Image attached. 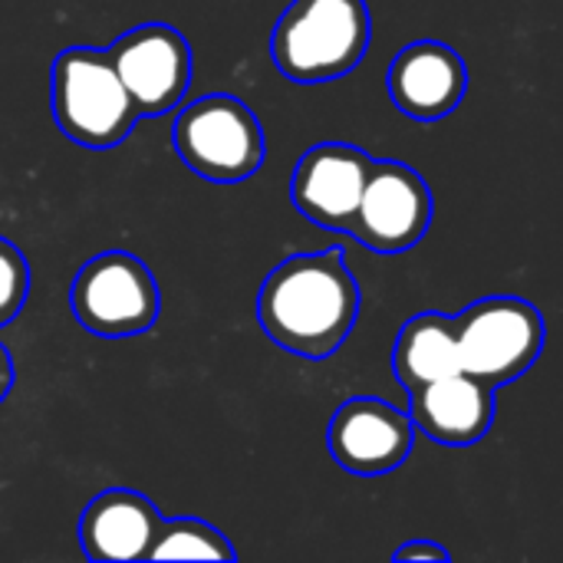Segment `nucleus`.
I'll list each match as a JSON object with an SVG mask.
<instances>
[{"label": "nucleus", "instance_id": "nucleus-1", "mask_svg": "<svg viewBox=\"0 0 563 563\" xmlns=\"http://www.w3.org/2000/svg\"><path fill=\"white\" fill-rule=\"evenodd\" d=\"M360 317V284L340 247L294 254L277 264L257 294L264 333L294 356L327 360L353 333Z\"/></svg>", "mask_w": 563, "mask_h": 563}, {"label": "nucleus", "instance_id": "nucleus-2", "mask_svg": "<svg viewBox=\"0 0 563 563\" xmlns=\"http://www.w3.org/2000/svg\"><path fill=\"white\" fill-rule=\"evenodd\" d=\"M369 33L366 0H290L274 26L271 56L294 82H327L363 63Z\"/></svg>", "mask_w": 563, "mask_h": 563}, {"label": "nucleus", "instance_id": "nucleus-3", "mask_svg": "<svg viewBox=\"0 0 563 563\" xmlns=\"http://www.w3.org/2000/svg\"><path fill=\"white\" fill-rule=\"evenodd\" d=\"M53 119L82 148H115L139 112L106 49L69 46L53 59Z\"/></svg>", "mask_w": 563, "mask_h": 563}, {"label": "nucleus", "instance_id": "nucleus-4", "mask_svg": "<svg viewBox=\"0 0 563 563\" xmlns=\"http://www.w3.org/2000/svg\"><path fill=\"white\" fill-rule=\"evenodd\" d=\"M178 158L201 178L234 185L264 165V129L247 102L228 92L201 96L175 115Z\"/></svg>", "mask_w": 563, "mask_h": 563}, {"label": "nucleus", "instance_id": "nucleus-5", "mask_svg": "<svg viewBox=\"0 0 563 563\" xmlns=\"http://www.w3.org/2000/svg\"><path fill=\"white\" fill-rule=\"evenodd\" d=\"M544 317L521 297H485L455 317L462 373L501 389L521 379L544 350Z\"/></svg>", "mask_w": 563, "mask_h": 563}, {"label": "nucleus", "instance_id": "nucleus-6", "mask_svg": "<svg viewBox=\"0 0 563 563\" xmlns=\"http://www.w3.org/2000/svg\"><path fill=\"white\" fill-rule=\"evenodd\" d=\"M73 317L82 330L122 340L148 333L162 310L152 267L129 251H106L86 261L69 290Z\"/></svg>", "mask_w": 563, "mask_h": 563}, {"label": "nucleus", "instance_id": "nucleus-7", "mask_svg": "<svg viewBox=\"0 0 563 563\" xmlns=\"http://www.w3.org/2000/svg\"><path fill=\"white\" fill-rule=\"evenodd\" d=\"M432 214V191L416 168L402 162H373L346 234L376 254H402L426 238Z\"/></svg>", "mask_w": 563, "mask_h": 563}, {"label": "nucleus", "instance_id": "nucleus-8", "mask_svg": "<svg viewBox=\"0 0 563 563\" xmlns=\"http://www.w3.org/2000/svg\"><path fill=\"white\" fill-rule=\"evenodd\" d=\"M106 53L139 119H158L181 106L191 82V46L175 26L168 23L132 26Z\"/></svg>", "mask_w": 563, "mask_h": 563}, {"label": "nucleus", "instance_id": "nucleus-9", "mask_svg": "<svg viewBox=\"0 0 563 563\" xmlns=\"http://www.w3.org/2000/svg\"><path fill=\"white\" fill-rule=\"evenodd\" d=\"M327 442L340 468L373 478V475L396 472L409 459L416 442V426L409 412L396 409L393 402L360 396V399H346L333 412Z\"/></svg>", "mask_w": 563, "mask_h": 563}, {"label": "nucleus", "instance_id": "nucleus-10", "mask_svg": "<svg viewBox=\"0 0 563 563\" xmlns=\"http://www.w3.org/2000/svg\"><path fill=\"white\" fill-rule=\"evenodd\" d=\"M373 158L346 142L313 145L294 168L290 201L294 208L330 231H350Z\"/></svg>", "mask_w": 563, "mask_h": 563}, {"label": "nucleus", "instance_id": "nucleus-11", "mask_svg": "<svg viewBox=\"0 0 563 563\" xmlns=\"http://www.w3.org/2000/svg\"><path fill=\"white\" fill-rule=\"evenodd\" d=\"M389 96L416 122H439L468 92V69L459 49L439 40H416L389 63Z\"/></svg>", "mask_w": 563, "mask_h": 563}, {"label": "nucleus", "instance_id": "nucleus-12", "mask_svg": "<svg viewBox=\"0 0 563 563\" xmlns=\"http://www.w3.org/2000/svg\"><path fill=\"white\" fill-rule=\"evenodd\" d=\"M409 419L439 445H475L495 426V389L468 373L426 383L409 389Z\"/></svg>", "mask_w": 563, "mask_h": 563}, {"label": "nucleus", "instance_id": "nucleus-13", "mask_svg": "<svg viewBox=\"0 0 563 563\" xmlns=\"http://www.w3.org/2000/svg\"><path fill=\"white\" fill-rule=\"evenodd\" d=\"M162 511L139 492L109 488L96 495L79 518V548L89 561H148Z\"/></svg>", "mask_w": 563, "mask_h": 563}, {"label": "nucleus", "instance_id": "nucleus-14", "mask_svg": "<svg viewBox=\"0 0 563 563\" xmlns=\"http://www.w3.org/2000/svg\"><path fill=\"white\" fill-rule=\"evenodd\" d=\"M393 373H396L402 389H419L426 383L462 373L455 317L432 313V310L412 317L396 336Z\"/></svg>", "mask_w": 563, "mask_h": 563}, {"label": "nucleus", "instance_id": "nucleus-15", "mask_svg": "<svg viewBox=\"0 0 563 563\" xmlns=\"http://www.w3.org/2000/svg\"><path fill=\"white\" fill-rule=\"evenodd\" d=\"M148 561H238L234 544L198 518H162Z\"/></svg>", "mask_w": 563, "mask_h": 563}, {"label": "nucleus", "instance_id": "nucleus-16", "mask_svg": "<svg viewBox=\"0 0 563 563\" xmlns=\"http://www.w3.org/2000/svg\"><path fill=\"white\" fill-rule=\"evenodd\" d=\"M26 294H30V264L13 241L0 238V327L16 320V313L26 303Z\"/></svg>", "mask_w": 563, "mask_h": 563}, {"label": "nucleus", "instance_id": "nucleus-17", "mask_svg": "<svg viewBox=\"0 0 563 563\" xmlns=\"http://www.w3.org/2000/svg\"><path fill=\"white\" fill-rule=\"evenodd\" d=\"M393 561L402 563V561H439V563H449L452 561V554L442 548V544H432V541H406L402 548H396V554H393Z\"/></svg>", "mask_w": 563, "mask_h": 563}, {"label": "nucleus", "instance_id": "nucleus-18", "mask_svg": "<svg viewBox=\"0 0 563 563\" xmlns=\"http://www.w3.org/2000/svg\"><path fill=\"white\" fill-rule=\"evenodd\" d=\"M13 379H16V373H13V360H10L7 346L0 343V402L10 396V389H13Z\"/></svg>", "mask_w": 563, "mask_h": 563}]
</instances>
